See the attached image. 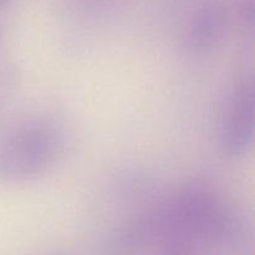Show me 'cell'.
Instances as JSON below:
<instances>
[{"instance_id": "cell-1", "label": "cell", "mask_w": 255, "mask_h": 255, "mask_svg": "<svg viewBox=\"0 0 255 255\" xmlns=\"http://www.w3.org/2000/svg\"><path fill=\"white\" fill-rule=\"evenodd\" d=\"M149 236L163 242L223 243L233 238L236 223L232 214L209 189L186 184L146 216Z\"/></svg>"}, {"instance_id": "cell-2", "label": "cell", "mask_w": 255, "mask_h": 255, "mask_svg": "<svg viewBox=\"0 0 255 255\" xmlns=\"http://www.w3.org/2000/svg\"><path fill=\"white\" fill-rule=\"evenodd\" d=\"M64 136L47 120H36L17 128L0 146V179L10 183L41 176L61 154Z\"/></svg>"}, {"instance_id": "cell-3", "label": "cell", "mask_w": 255, "mask_h": 255, "mask_svg": "<svg viewBox=\"0 0 255 255\" xmlns=\"http://www.w3.org/2000/svg\"><path fill=\"white\" fill-rule=\"evenodd\" d=\"M253 80L246 79L234 89L224 110L219 142L224 154L239 157L251 147L255 124Z\"/></svg>"}, {"instance_id": "cell-4", "label": "cell", "mask_w": 255, "mask_h": 255, "mask_svg": "<svg viewBox=\"0 0 255 255\" xmlns=\"http://www.w3.org/2000/svg\"><path fill=\"white\" fill-rule=\"evenodd\" d=\"M229 12L221 0H208L194 11L186 30V46L193 52L213 47L226 31Z\"/></svg>"}, {"instance_id": "cell-5", "label": "cell", "mask_w": 255, "mask_h": 255, "mask_svg": "<svg viewBox=\"0 0 255 255\" xmlns=\"http://www.w3.org/2000/svg\"><path fill=\"white\" fill-rule=\"evenodd\" d=\"M238 19L244 27H253L254 0H238L237 4Z\"/></svg>"}, {"instance_id": "cell-6", "label": "cell", "mask_w": 255, "mask_h": 255, "mask_svg": "<svg viewBox=\"0 0 255 255\" xmlns=\"http://www.w3.org/2000/svg\"><path fill=\"white\" fill-rule=\"evenodd\" d=\"M162 255H192V246L183 242H163Z\"/></svg>"}, {"instance_id": "cell-7", "label": "cell", "mask_w": 255, "mask_h": 255, "mask_svg": "<svg viewBox=\"0 0 255 255\" xmlns=\"http://www.w3.org/2000/svg\"><path fill=\"white\" fill-rule=\"evenodd\" d=\"M9 1H10V0H0V7L5 6V5H6Z\"/></svg>"}]
</instances>
